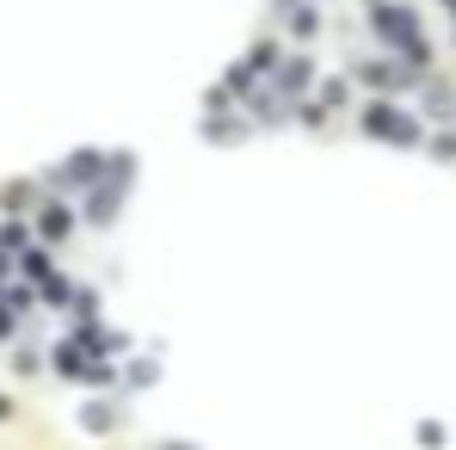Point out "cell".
I'll return each mask as SVG.
<instances>
[{
  "instance_id": "1",
  "label": "cell",
  "mask_w": 456,
  "mask_h": 450,
  "mask_svg": "<svg viewBox=\"0 0 456 450\" xmlns=\"http://www.w3.org/2000/svg\"><path fill=\"white\" fill-rule=\"evenodd\" d=\"M160 450H191V445H160Z\"/></svg>"
}]
</instances>
